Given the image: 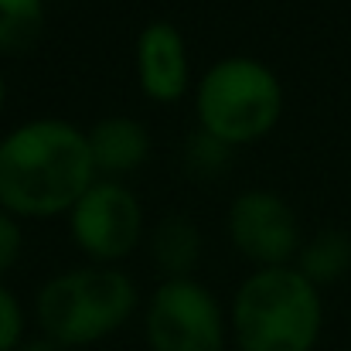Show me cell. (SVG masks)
<instances>
[{
  "label": "cell",
  "mask_w": 351,
  "mask_h": 351,
  "mask_svg": "<svg viewBox=\"0 0 351 351\" xmlns=\"http://www.w3.org/2000/svg\"><path fill=\"white\" fill-rule=\"evenodd\" d=\"M17 351H62L55 341H48V338H38V341H27V345H21Z\"/></svg>",
  "instance_id": "2e32d148"
},
{
  "label": "cell",
  "mask_w": 351,
  "mask_h": 351,
  "mask_svg": "<svg viewBox=\"0 0 351 351\" xmlns=\"http://www.w3.org/2000/svg\"><path fill=\"white\" fill-rule=\"evenodd\" d=\"M321 324V290L297 266L252 273L232 300L239 351H314Z\"/></svg>",
  "instance_id": "7a4b0ae2"
},
{
  "label": "cell",
  "mask_w": 351,
  "mask_h": 351,
  "mask_svg": "<svg viewBox=\"0 0 351 351\" xmlns=\"http://www.w3.org/2000/svg\"><path fill=\"white\" fill-rule=\"evenodd\" d=\"M133 280L110 266H82L48 280L38 293V324L58 348L103 341L133 314Z\"/></svg>",
  "instance_id": "3957f363"
},
{
  "label": "cell",
  "mask_w": 351,
  "mask_h": 351,
  "mask_svg": "<svg viewBox=\"0 0 351 351\" xmlns=\"http://www.w3.org/2000/svg\"><path fill=\"white\" fill-rule=\"evenodd\" d=\"M89 154L96 171L106 174H126L140 167L150 154L147 130L130 117H106L89 130Z\"/></svg>",
  "instance_id": "9c48e42d"
},
{
  "label": "cell",
  "mask_w": 351,
  "mask_h": 351,
  "mask_svg": "<svg viewBox=\"0 0 351 351\" xmlns=\"http://www.w3.org/2000/svg\"><path fill=\"white\" fill-rule=\"evenodd\" d=\"M17 256H21V229L7 212H0V273H7L17 263Z\"/></svg>",
  "instance_id": "9a60e30c"
},
{
  "label": "cell",
  "mask_w": 351,
  "mask_h": 351,
  "mask_svg": "<svg viewBox=\"0 0 351 351\" xmlns=\"http://www.w3.org/2000/svg\"><path fill=\"white\" fill-rule=\"evenodd\" d=\"M89 136L62 119H31L0 143V205L10 215L72 212L93 188Z\"/></svg>",
  "instance_id": "6da1fadb"
},
{
  "label": "cell",
  "mask_w": 351,
  "mask_h": 351,
  "mask_svg": "<svg viewBox=\"0 0 351 351\" xmlns=\"http://www.w3.org/2000/svg\"><path fill=\"white\" fill-rule=\"evenodd\" d=\"M24 335V314L10 290L0 287V351H17Z\"/></svg>",
  "instance_id": "5bb4252c"
},
{
  "label": "cell",
  "mask_w": 351,
  "mask_h": 351,
  "mask_svg": "<svg viewBox=\"0 0 351 351\" xmlns=\"http://www.w3.org/2000/svg\"><path fill=\"white\" fill-rule=\"evenodd\" d=\"M154 263L171 276V280H184L195 266H198V256H202V235L191 226V219L184 215H167L157 232H154Z\"/></svg>",
  "instance_id": "30bf717a"
},
{
  "label": "cell",
  "mask_w": 351,
  "mask_h": 351,
  "mask_svg": "<svg viewBox=\"0 0 351 351\" xmlns=\"http://www.w3.org/2000/svg\"><path fill=\"white\" fill-rule=\"evenodd\" d=\"M45 27V0H0V51H27Z\"/></svg>",
  "instance_id": "7c38bea8"
},
{
  "label": "cell",
  "mask_w": 351,
  "mask_h": 351,
  "mask_svg": "<svg viewBox=\"0 0 351 351\" xmlns=\"http://www.w3.org/2000/svg\"><path fill=\"white\" fill-rule=\"evenodd\" d=\"M283 113L280 79L256 58H226L198 86L202 130L229 147L266 136Z\"/></svg>",
  "instance_id": "277c9868"
},
{
  "label": "cell",
  "mask_w": 351,
  "mask_h": 351,
  "mask_svg": "<svg viewBox=\"0 0 351 351\" xmlns=\"http://www.w3.org/2000/svg\"><path fill=\"white\" fill-rule=\"evenodd\" d=\"M3 96H7V86H3V75H0V110H3Z\"/></svg>",
  "instance_id": "e0dca14e"
},
{
  "label": "cell",
  "mask_w": 351,
  "mask_h": 351,
  "mask_svg": "<svg viewBox=\"0 0 351 351\" xmlns=\"http://www.w3.org/2000/svg\"><path fill=\"white\" fill-rule=\"evenodd\" d=\"M232 157V147L212 133H191L188 136V150H184V160H188V171L198 174V178H215Z\"/></svg>",
  "instance_id": "4fadbf2b"
},
{
  "label": "cell",
  "mask_w": 351,
  "mask_h": 351,
  "mask_svg": "<svg viewBox=\"0 0 351 351\" xmlns=\"http://www.w3.org/2000/svg\"><path fill=\"white\" fill-rule=\"evenodd\" d=\"M136 72L140 86L157 103H178L188 89V51L174 24L154 21L136 41Z\"/></svg>",
  "instance_id": "ba28073f"
},
{
  "label": "cell",
  "mask_w": 351,
  "mask_h": 351,
  "mask_svg": "<svg viewBox=\"0 0 351 351\" xmlns=\"http://www.w3.org/2000/svg\"><path fill=\"white\" fill-rule=\"evenodd\" d=\"M229 235L235 249L259 263L263 269L269 266H287L300 252V226L293 208L276 195V191H242L229 208Z\"/></svg>",
  "instance_id": "52a82bcc"
},
{
  "label": "cell",
  "mask_w": 351,
  "mask_h": 351,
  "mask_svg": "<svg viewBox=\"0 0 351 351\" xmlns=\"http://www.w3.org/2000/svg\"><path fill=\"white\" fill-rule=\"evenodd\" d=\"M297 269L321 290L328 283H338L351 269V235L341 229H324L297 252Z\"/></svg>",
  "instance_id": "8fae6325"
},
{
  "label": "cell",
  "mask_w": 351,
  "mask_h": 351,
  "mask_svg": "<svg viewBox=\"0 0 351 351\" xmlns=\"http://www.w3.org/2000/svg\"><path fill=\"white\" fill-rule=\"evenodd\" d=\"M150 351H226V324L215 297L195 280H164L147 307Z\"/></svg>",
  "instance_id": "5b68a950"
},
{
  "label": "cell",
  "mask_w": 351,
  "mask_h": 351,
  "mask_svg": "<svg viewBox=\"0 0 351 351\" xmlns=\"http://www.w3.org/2000/svg\"><path fill=\"white\" fill-rule=\"evenodd\" d=\"M143 226V208L130 188L117 181L93 184L72 208V235L99 263L123 259L136 249Z\"/></svg>",
  "instance_id": "8992f818"
}]
</instances>
